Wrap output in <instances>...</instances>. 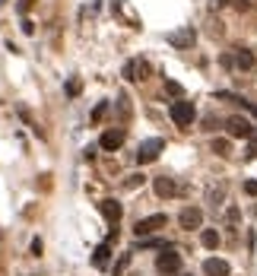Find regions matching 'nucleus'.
<instances>
[{"instance_id": "f257e3e1", "label": "nucleus", "mask_w": 257, "mask_h": 276, "mask_svg": "<svg viewBox=\"0 0 257 276\" xmlns=\"http://www.w3.org/2000/svg\"><path fill=\"white\" fill-rule=\"evenodd\" d=\"M172 121L178 124V127H191L194 124V118H197V108H194V102H188V99H178V102H172Z\"/></svg>"}, {"instance_id": "f03ea898", "label": "nucleus", "mask_w": 257, "mask_h": 276, "mask_svg": "<svg viewBox=\"0 0 257 276\" xmlns=\"http://www.w3.org/2000/svg\"><path fill=\"white\" fill-rule=\"evenodd\" d=\"M162 150H165V140H162V137H150V140H143V143L137 146V162H140V165H150V162L159 159Z\"/></svg>"}, {"instance_id": "7ed1b4c3", "label": "nucleus", "mask_w": 257, "mask_h": 276, "mask_svg": "<svg viewBox=\"0 0 257 276\" xmlns=\"http://www.w3.org/2000/svg\"><path fill=\"white\" fill-rule=\"evenodd\" d=\"M156 270H159L162 276H178V273H181V254H175L172 248H165V251L159 254V261H156Z\"/></svg>"}, {"instance_id": "20e7f679", "label": "nucleus", "mask_w": 257, "mask_h": 276, "mask_svg": "<svg viewBox=\"0 0 257 276\" xmlns=\"http://www.w3.org/2000/svg\"><path fill=\"white\" fill-rule=\"evenodd\" d=\"M165 42H169L172 48H178V51H188V48L197 42V32H194L191 26H181V29H175V32L165 35Z\"/></svg>"}, {"instance_id": "39448f33", "label": "nucleus", "mask_w": 257, "mask_h": 276, "mask_svg": "<svg viewBox=\"0 0 257 276\" xmlns=\"http://www.w3.org/2000/svg\"><path fill=\"white\" fill-rule=\"evenodd\" d=\"M165 223H169V216H165V213H153V216H143L134 232H137V238H146V235H153V232L165 229Z\"/></svg>"}, {"instance_id": "423d86ee", "label": "nucleus", "mask_w": 257, "mask_h": 276, "mask_svg": "<svg viewBox=\"0 0 257 276\" xmlns=\"http://www.w3.org/2000/svg\"><path fill=\"white\" fill-rule=\"evenodd\" d=\"M226 131H229V137H235V140H251L254 127H251V121H248V118L232 115V118L226 121Z\"/></svg>"}, {"instance_id": "0eeeda50", "label": "nucleus", "mask_w": 257, "mask_h": 276, "mask_svg": "<svg viewBox=\"0 0 257 276\" xmlns=\"http://www.w3.org/2000/svg\"><path fill=\"white\" fill-rule=\"evenodd\" d=\"M178 223H181V229H200V226H204V210H200V207H185V210H181V216H178Z\"/></svg>"}, {"instance_id": "6e6552de", "label": "nucleus", "mask_w": 257, "mask_h": 276, "mask_svg": "<svg viewBox=\"0 0 257 276\" xmlns=\"http://www.w3.org/2000/svg\"><path fill=\"white\" fill-rule=\"evenodd\" d=\"M124 77L127 80H131V83H140V80H146V77H150V64H146V61H127L124 64Z\"/></svg>"}, {"instance_id": "1a4fd4ad", "label": "nucleus", "mask_w": 257, "mask_h": 276, "mask_svg": "<svg viewBox=\"0 0 257 276\" xmlns=\"http://www.w3.org/2000/svg\"><path fill=\"white\" fill-rule=\"evenodd\" d=\"M121 143H124V131H105V134H102V140H99V146H102L105 153L121 150Z\"/></svg>"}, {"instance_id": "9d476101", "label": "nucleus", "mask_w": 257, "mask_h": 276, "mask_svg": "<svg viewBox=\"0 0 257 276\" xmlns=\"http://www.w3.org/2000/svg\"><path fill=\"white\" fill-rule=\"evenodd\" d=\"M204 273L207 276H229L232 270H229V264L223 261V257H207V261H204Z\"/></svg>"}, {"instance_id": "9b49d317", "label": "nucleus", "mask_w": 257, "mask_h": 276, "mask_svg": "<svg viewBox=\"0 0 257 276\" xmlns=\"http://www.w3.org/2000/svg\"><path fill=\"white\" fill-rule=\"evenodd\" d=\"M99 210H102V216H105L112 226H118V219H121V204H118V200H112V197H108V200H102V204H99Z\"/></svg>"}, {"instance_id": "f8f14e48", "label": "nucleus", "mask_w": 257, "mask_h": 276, "mask_svg": "<svg viewBox=\"0 0 257 276\" xmlns=\"http://www.w3.org/2000/svg\"><path fill=\"white\" fill-rule=\"evenodd\" d=\"M153 188H156V194H159V197H175V194H178V184H175V178H165V175L153 181Z\"/></svg>"}, {"instance_id": "ddd939ff", "label": "nucleus", "mask_w": 257, "mask_h": 276, "mask_svg": "<svg viewBox=\"0 0 257 276\" xmlns=\"http://www.w3.org/2000/svg\"><path fill=\"white\" fill-rule=\"evenodd\" d=\"M108 257H112V245H108V242H102V245L93 251V267L105 270V267H108Z\"/></svg>"}, {"instance_id": "4468645a", "label": "nucleus", "mask_w": 257, "mask_h": 276, "mask_svg": "<svg viewBox=\"0 0 257 276\" xmlns=\"http://www.w3.org/2000/svg\"><path fill=\"white\" fill-rule=\"evenodd\" d=\"M235 67L238 70H254V54L248 48H238L235 51Z\"/></svg>"}, {"instance_id": "2eb2a0df", "label": "nucleus", "mask_w": 257, "mask_h": 276, "mask_svg": "<svg viewBox=\"0 0 257 276\" xmlns=\"http://www.w3.org/2000/svg\"><path fill=\"white\" fill-rule=\"evenodd\" d=\"M200 242H204V248H219V242H223V235H219L216 229H204V232H200Z\"/></svg>"}, {"instance_id": "dca6fc26", "label": "nucleus", "mask_w": 257, "mask_h": 276, "mask_svg": "<svg viewBox=\"0 0 257 276\" xmlns=\"http://www.w3.org/2000/svg\"><path fill=\"white\" fill-rule=\"evenodd\" d=\"M213 153H216V156H223V159L232 156V143H229L226 137H216V140H213Z\"/></svg>"}, {"instance_id": "f3484780", "label": "nucleus", "mask_w": 257, "mask_h": 276, "mask_svg": "<svg viewBox=\"0 0 257 276\" xmlns=\"http://www.w3.org/2000/svg\"><path fill=\"white\" fill-rule=\"evenodd\" d=\"M165 92L175 96V99H185V86H181L178 80H165Z\"/></svg>"}, {"instance_id": "a211bd4d", "label": "nucleus", "mask_w": 257, "mask_h": 276, "mask_svg": "<svg viewBox=\"0 0 257 276\" xmlns=\"http://www.w3.org/2000/svg\"><path fill=\"white\" fill-rule=\"evenodd\" d=\"M140 248H153V251H165V248H169V245H165L162 238H150V235H146V238H140Z\"/></svg>"}, {"instance_id": "6ab92c4d", "label": "nucleus", "mask_w": 257, "mask_h": 276, "mask_svg": "<svg viewBox=\"0 0 257 276\" xmlns=\"http://www.w3.org/2000/svg\"><path fill=\"white\" fill-rule=\"evenodd\" d=\"M105 115H108V102H99V105L93 108V124H99Z\"/></svg>"}, {"instance_id": "aec40b11", "label": "nucleus", "mask_w": 257, "mask_h": 276, "mask_svg": "<svg viewBox=\"0 0 257 276\" xmlns=\"http://www.w3.org/2000/svg\"><path fill=\"white\" fill-rule=\"evenodd\" d=\"M80 89H83L80 80H70V83H67V96H70V99H77V96H80Z\"/></svg>"}, {"instance_id": "412c9836", "label": "nucleus", "mask_w": 257, "mask_h": 276, "mask_svg": "<svg viewBox=\"0 0 257 276\" xmlns=\"http://www.w3.org/2000/svg\"><path fill=\"white\" fill-rule=\"evenodd\" d=\"M118 108H121V118H131V99H127V96L118 99Z\"/></svg>"}, {"instance_id": "4be33fe9", "label": "nucleus", "mask_w": 257, "mask_h": 276, "mask_svg": "<svg viewBox=\"0 0 257 276\" xmlns=\"http://www.w3.org/2000/svg\"><path fill=\"white\" fill-rule=\"evenodd\" d=\"M127 267H131V254H121V261H118V267H115V276H121Z\"/></svg>"}, {"instance_id": "5701e85b", "label": "nucleus", "mask_w": 257, "mask_h": 276, "mask_svg": "<svg viewBox=\"0 0 257 276\" xmlns=\"http://www.w3.org/2000/svg\"><path fill=\"white\" fill-rule=\"evenodd\" d=\"M223 197H226V188H213V191H210V204L219 207V200H223Z\"/></svg>"}, {"instance_id": "b1692460", "label": "nucleus", "mask_w": 257, "mask_h": 276, "mask_svg": "<svg viewBox=\"0 0 257 276\" xmlns=\"http://www.w3.org/2000/svg\"><path fill=\"white\" fill-rule=\"evenodd\" d=\"M140 184H143V175H131V178L124 181V188H127V191H134V188H140Z\"/></svg>"}, {"instance_id": "393cba45", "label": "nucleus", "mask_w": 257, "mask_h": 276, "mask_svg": "<svg viewBox=\"0 0 257 276\" xmlns=\"http://www.w3.org/2000/svg\"><path fill=\"white\" fill-rule=\"evenodd\" d=\"M245 194H248V197H257V181H254V178L245 181Z\"/></svg>"}, {"instance_id": "a878e982", "label": "nucleus", "mask_w": 257, "mask_h": 276, "mask_svg": "<svg viewBox=\"0 0 257 276\" xmlns=\"http://www.w3.org/2000/svg\"><path fill=\"white\" fill-rule=\"evenodd\" d=\"M226 219H229V226H235V223H238V210L229 207V210H226Z\"/></svg>"}, {"instance_id": "bb28decb", "label": "nucleus", "mask_w": 257, "mask_h": 276, "mask_svg": "<svg viewBox=\"0 0 257 276\" xmlns=\"http://www.w3.org/2000/svg\"><path fill=\"white\" fill-rule=\"evenodd\" d=\"M42 251H45V245H42V238H35V242H32V254H35V257H39Z\"/></svg>"}, {"instance_id": "cd10ccee", "label": "nucleus", "mask_w": 257, "mask_h": 276, "mask_svg": "<svg viewBox=\"0 0 257 276\" xmlns=\"http://www.w3.org/2000/svg\"><path fill=\"white\" fill-rule=\"evenodd\" d=\"M23 32H26V35H35V23H32V20H23Z\"/></svg>"}, {"instance_id": "c85d7f7f", "label": "nucleus", "mask_w": 257, "mask_h": 276, "mask_svg": "<svg viewBox=\"0 0 257 276\" xmlns=\"http://www.w3.org/2000/svg\"><path fill=\"white\" fill-rule=\"evenodd\" d=\"M245 156H248V159H254V156H257V140H254V143H248V153H245Z\"/></svg>"}, {"instance_id": "c756f323", "label": "nucleus", "mask_w": 257, "mask_h": 276, "mask_svg": "<svg viewBox=\"0 0 257 276\" xmlns=\"http://www.w3.org/2000/svg\"><path fill=\"white\" fill-rule=\"evenodd\" d=\"M229 4V0H213V7H226Z\"/></svg>"}, {"instance_id": "7c9ffc66", "label": "nucleus", "mask_w": 257, "mask_h": 276, "mask_svg": "<svg viewBox=\"0 0 257 276\" xmlns=\"http://www.w3.org/2000/svg\"><path fill=\"white\" fill-rule=\"evenodd\" d=\"M248 108H251V112H254V115H257V105H248Z\"/></svg>"}, {"instance_id": "2f4dec72", "label": "nucleus", "mask_w": 257, "mask_h": 276, "mask_svg": "<svg viewBox=\"0 0 257 276\" xmlns=\"http://www.w3.org/2000/svg\"><path fill=\"white\" fill-rule=\"evenodd\" d=\"M4 4H7V0H0V7H4Z\"/></svg>"}]
</instances>
